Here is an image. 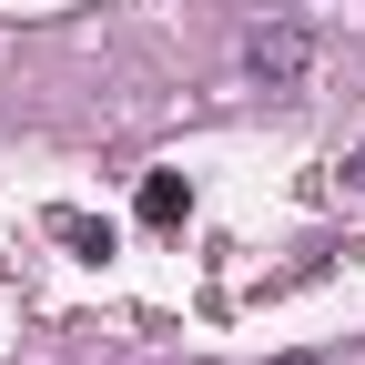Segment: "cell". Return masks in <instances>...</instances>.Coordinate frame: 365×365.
<instances>
[{"label": "cell", "instance_id": "obj_1", "mask_svg": "<svg viewBox=\"0 0 365 365\" xmlns=\"http://www.w3.org/2000/svg\"><path fill=\"white\" fill-rule=\"evenodd\" d=\"M244 71H254L264 91H304V71H314V31H304V21H264V31L244 41Z\"/></svg>", "mask_w": 365, "mask_h": 365}, {"label": "cell", "instance_id": "obj_2", "mask_svg": "<svg viewBox=\"0 0 365 365\" xmlns=\"http://www.w3.org/2000/svg\"><path fill=\"white\" fill-rule=\"evenodd\" d=\"M132 203H143L153 234H173V223L193 213V182H182V173H143V193H132Z\"/></svg>", "mask_w": 365, "mask_h": 365}, {"label": "cell", "instance_id": "obj_3", "mask_svg": "<svg viewBox=\"0 0 365 365\" xmlns=\"http://www.w3.org/2000/svg\"><path fill=\"white\" fill-rule=\"evenodd\" d=\"M51 234L81 244V254H112V223H91V213H51Z\"/></svg>", "mask_w": 365, "mask_h": 365}]
</instances>
